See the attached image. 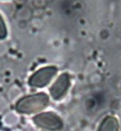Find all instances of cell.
<instances>
[{
    "instance_id": "6da1fadb",
    "label": "cell",
    "mask_w": 121,
    "mask_h": 131,
    "mask_svg": "<svg viewBox=\"0 0 121 131\" xmlns=\"http://www.w3.org/2000/svg\"><path fill=\"white\" fill-rule=\"evenodd\" d=\"M49 103V98L44 93L26 96L16 105V109L21 114H32L45 108Z\"/></svg>"
},
{
    "instance_id": "7a4b0ae2",
    "label": "cell",
    "mask_w": 121,
    "mask_h": 131,
    "mask_svg": "<svg viewBox=\"0 0 121 131\" xmlns=\"http://www.w3.org/2000/svg\"><path fill=\"white\" fill-rule=\"evenodd\" d=\"M34 122L37 127L52 131L58 130L63 127L61 118L56 114L52 112L39 114L34 117Z\"/></svg>"
},
{
    "instance_id": "3957f363",
    "label": "cell",
    "mask_w": 121,
    "mask_h": 131,
    "mask_svg": "<svg viewBox=\"0 0 121 131\" xmlns=\"http://www.w3.org/2000/svg\"><path fill=\"white\" fill-rule=\"evenodd\" d=\"M56 69L55 67H45L36 72L29 79V84L33 87H44L50 83L56 75Z\"/></svg>"
},
{
    "instance_id": "277c9868",
    "label": "cell",
    "mask_w": 121,
    "mask_h": 131,
    "mask_svg": "<svg viewBox=\"0 0 121 131\" xmlns=\"http://www.w3.org/2000/svg\"><path fill=\"white\" fill-rule=\"evenodd\" d=\"M70 84V78L67 73H63L58 78L56 79V82L53 83V85L50 88V94L54 99L57 100L65 95L66 92L67 91Z\"/></svg>"
},
{
    "instance_id": "5b68a950",
    "label": "cell",
    "mask_w": 121,
    "mask_h": 131,
    "mask_svg": "<svg viewBox=\"0 0 121 131\" xmlns=\"http://www.w3.org/2000/svg\"><path fill=\"white\" fill-rule=\"evenodd\" d=\"M118 123L113 116H108L102 122L98 131H117Z\"/></svg>"
},
{
    "instance_id": "8992f818",
    "label": "cell",
    "mask_w": 121,
    "mask_h": 131,
    "mask_svg": "<svg viewBox=\"0 0 121 131\" xmlns=\"http://www.w3.org/2000/svg\"><path fill=\"white\" fill-rule=\"evenodd\" d=\"M6 36H7V27H6L2 17L0 16V39H3Z\"/></svg>"
}]
</instances>
